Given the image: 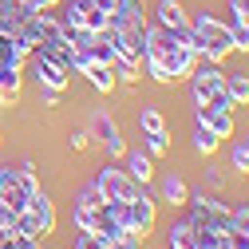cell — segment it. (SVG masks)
Wrapping results in <instances>:
<instances>
[{
  "mask_svg": "<svg viewBox=\"0 0 249 249\" xmlns=\"http://www.w3.org/2000/svg\"><path fill=\"white\" fill-rule=\"evenodd\" d=\"M107 210H111L115 226L123 233H135V237L146 241V233L154 230V198H146L142 190L135 198H127V202H107Z\"/></svg>",
  "mask_w": 249,
  "mask_h": 249,
  "instance_id": "obj_1",
  "label": "cell"
},
{
  "mask_svg": "<svg viewBox=\"0 0 249 249\" xmlns=\"http://www.w3.org/2000/svg\"><path fill=\"white\" fill-rule=\"evenodd\" d=\"M190 28L198 32L202 55L210 59V64H222V59H226V55L233 52V40H230V24H222V20H213L210 12L194 16V20H190Z\"/></svg>",
  "mask_w": 249,
  "mask_h": 249,
  "instance_id": "obj_2",
  "label": "cell"
},
{
  "mask_svg": "<svg viewBox=\"0 0 249 249\" xmlns=\"http://www.w3.org/2000/svg\"><path fill=\"white\" fill-rule=\"evenodd\" d=\"M194 103H213V107H233L230 95H226V71L217 64H198L194 68Z\"/></svg>",
  "mask_w": 249,
  "mask_h": 249,
  "instance_id": "obj_3",
  "label": "cell"
},
{
  "mask_svg": "<svg viewBox=\"0 0 249 249\" xmlns=\"http://www.w3.org/2000/svg\"><path fill=\"white\" fill-rule=\"evenodd\" d=\"M186 202H194V213H190V226H210L217 233H230L233 230V210L226 202H213L206 194H194V198H186Z\"/></svg>",
  "mask_w": 249,
  "mask_h": 249,
  "instance_id": "obj_4",
  "label": "cell"
},
{
  "mask_svg": "<svg viewBox=\"0 0 249 249\" xmlns=\"http://www.w3.org/2000/svg\"><path fill=\"white\" fill-rule=\"evenodd\" d=\"M95 186H99V194L107 198V202H127V198H135L142 186L127 174V170H119V166H103L99 174H95Z\"/></svg>",
  "mask_w": 249,
  "mask_h": 249,
  "instance_id": "obj_5",
  "label": "cell"
},
{
  "mask_svg": "<svg viewBox=\"0 0 249 249\" xmlns=\"http://www.w3.org/2000/svg\"><path fill=\"white\" fill-rule=\"evenodd\" d=\"M107 24H111V12L99 8L95 0H71L64 16V28H87V32H103Z\"/></svg>",
  "mask_w": 249,
  "mask_h": 249,
  "instance_id": "obj_6",
  "label": "cell"
},
{
  "mask_svg": "<svg viewBox=\"0 0 249 249\" xmlns=\"http://www.w3.org/2000/svg\"><path fill=\"white\" fill-rule=\"evenodd\" d=\"M0 206H8L12 213L28 210V190L20 182V170H12V166H0Z\"/></svg>",
  "mask_w": 249,
  "mask_h": 249,
  "instance_id": "obj_7",
  "label": "cell"
},
{
  "mask_svg": "<svg viewBox=\"0 0 249 249\" xmlns=\"http://www.w3.org/2000/svg\"><path fill=\"white\" fill-rule=\"evenodd\" d=\"M32 68H36V79H40V87L68 91V83H71V71H68V68L52 64V59H48V55H40V52H32Z\"/></svg>",
  "mask_w": 249,
  "mask_h": 249,
  "instance_id": "obj_8",
  "label": "cell"
},
{
  "mask_svg": "<svg viewBox=\"0 0 249 249\" xmlns=\"http://www.w3.org/2000/svg\"><path fill=\"white\" fill-rule=\"evenodd\" d=\"M198 123L217 135V139H230L233 135V107H213V103H198Z\"/></svg>",
  "mask_w": 249,
  "mask_h": 249,
  "instance_id": "obj_9",
  "label": "cell"
},
{
  "mask_svg": "<svg viewBox=\"0 0 249 249\" xmlns=\"http://www.w3.org/2000/svg\"><path fill=\"white\" fill-rule=\"evenodd\" d=\"M91 131H95V139L107 146V154H115V159H119V154H127V142H123V135H119V127H115V119L111 115H95V119H91Z\"/></svg>",
  "mask_w": 249,
  "mask_h": 249,
  "instance_id": "obj_10",
  "label": "cell"
},
{
  "mask_svg": "<svg viewBox=\"0 0 249 249\" xmlns=\"http://www.w3.org/2000/svg\"><path fill=\"white\" fill-rule=\"evenodd\" d=\"M83 75L91 79V87H95V91H103V95H111V91H115V83H119L115 68H111V64H103V59H91V64L83 68Z\"/></svg>",
  "mask_w": 249,
  "mask_h": 249,
  "instance_id": "obj_11",
  "label": "cell"
},
{
  "mask_svg": "<svg viewBox=\"0 0 249 249\" xmlns=\"http://www.w3.org/2000/svg\"><path fill=\"white\" fill-rule=\"evenodd\" d=\"M28 213H32L36 222L44 226V233H52V230H55V206H52V198H48L44 190L28 194Z\"/></svg>",
  "mask_w": 249,
  "mask_h": 249,
  "instance_id": "obj_12",
  "label": "cell"
},
{
  "mask_svg": "<svg viewBox=\"0 0 249 249\" xmlns=\"http://www.w3.org/2000/svg\"><path fill=\"white\" fill-rule=\"evenodd\" d=\"M20 99V68L0 64V107H12Z\"/></svg>",
  "mask_w": 249,
  "mask_h": 249,
  "instance_id": "obj_13",
  "label": "cell"
},
{
  "mask_svg": "<svg viewBox=\"0 0 249 249\" xmlns=\"http://www.w3.org/2000/svg\"><path fill=\"white\" fill-rule=\"evenodd\" d=\"M127 174H131L139 186H146V182L154 178V170H150V154H146V150H127Z\"/></svg>",
  "mask_w": 249,
  "mask_h": 249,
  "instance_id": "obj_14",
  "label": "cell"
},
{
  "mask_svg": "<svg viewBox=\"0 0 249 249\" xmlns=\"http://www.w3.org/2000/svg\"><path fill=\"white\" fill-rule=\"evenodd\" d=\"M226 95H230L233 107H249V75H245V71L226 75Z\"/></svg>",
  "mask_w": 249,
  "mask_h": 249,
  "instance_id": "obj_15",
  "label": "cell"
},
{
  "mask_svg": "<svg viewBox=\"0 0 249 249\" xmlns=\"http://www.w3.org/2000/svg\"><path fill=\"white\" fill-rule=\"evenodd\" d=\"M159 24L174 32V28H186V24H190V16L182 12L178 0H162V4H159Z\"/></svg>",
  "mask_w": 249,
  "mask_h": 249,
  "instance_id": "obj_16",
  "label": "cell"
},
{
  "mask_svg": "<svg viewBox=\"0 0 249 249\" xmlns=\"http://www.w3.org/2000/svg\"><path fill=\"white\" fill-rule=\"evenodd\" d=\"M186 198H190V190H186V182H182L178 174H170V178L162 182V202H170V206H182Z\"/></svg>",
  "mask_w": 249,
  "mask_h": 249,
  "instance_id": "obj_17",
  "label": "cell"
},
{
  "mask_svg": "<svg viewBox=\"0 0 249 249\" xmlns=\"http://www.w3.org/2000/svg\"><path fill=\"white\" fill-rule=\"evenodd\" d=\"M217 146H222V139H217L206 123H198V127H194V150H198V154H213Z\"/></svg>",
  "mask_w": 249,
  "mask_h": 249,
  "instance_id": "obj_18",
  "label": "cell"
},
{
  "mask_svg": "<svg viewBox=\"0 0 249 249\" xmlns=\"http://www.w3.org/2000/svg\"><path fill=\"white\" fill-rule=\"evenodd\" d=\"M170 249H198V245H194V226H190V222H178V226L170 230Z\"/></svg>",
  "mask_w": 249,
  "mask_h": 249,
  "instance_id": "obj_19",
  "label": "cell"
},
{
  "mask_svg": "<svg viewBox=\"0 0 249 249\" xmlns=\"http://www.w3.org/2000/svg\"><path fill=\"white\" fill-rule=\"evenodd\" d=\"M230 40H233V52H249V24L233 12V20H230Z\"/></svg>",
  "mask_w": 249,
  "mask_h": 249,
  "instance_id": "obj_20",
  "label": "cell"
},
{
  "mask_svg": "<svg viewBox=\"0 0 249 249\" xmlns=\"http://www.w3.org/2000/svg\"><path fill=\"white\" fill-rule=\"evenodd\" d=\"M103 202H107V198L99 194V186H95V182H91V186H83V190L75 194V210H99Z\"/></svg>",
  "mask_w": 249,
  "mask_h": 249,
  "instance_id": "obj_21",
  "label": "cell"
},
{
  "mask_svg": "<svg viewBox=\"0 0 249 249\" xmlns=\"http://www.w3.org/2000/svg\"><path fill=\"white\" fill-rule=\"evenodd\" d=\"M139 123H142V131H146V135L166 131V119H162V111H159V107H146V111L139 115Z\"/></svg>",
  "mask_w": 249,
  "mask_h": 249,
  "instance_id": "obj_22",
  "label": "cell"
},
{
  "mask_svg": "<svg viewBox=\"0 0 249 249\" xmlns=\"http://www.w3.org/2000/svg\"><path fill=\"white\" fill-rule=\"evenodd\" d=\"M146 154H150V159L166 154V131H159V135H146Z\"/></svg>",
  "mask_w": 249,
  "mask_h": 249,
  "instance_id": "obj_23",
  "label": "cell"
},
{
  "mask_svg": "<svg viewBox=\"0 0 249 249\" xmlns=\"http://www.w3.org/2000/svg\"><path fill=\"white\" fill-rule=\"evenodd\" d=\"M233 170H237V174H245V170H249V142L233 146Z\"/></svg>",
  "mask_w": 249,
  "mask_h": 249,
  "instance_id": "obj_24",
  "label": "cell"
},
{
  "mask_svg": "<svg viewBox=\"0 0 249 249\" xmlns=\"http://www.w3.org/2000/svg\"><path fill=\"white\" fill-rule=\"evenodd\" d=\"M75 249H111V245H103L95 233H83V230H79V237H75Z\"/></svg>",
  "mask_w": 249,
  "mask_h": 249,
  "instance_id": "obj_25",
  "label": "cell"
},
{
  "mask_svg": "<svg viewBox=\"0 0 249 249\" xmlns=\"http://www.w3.org/2000/svg\"><path fill=\"white\" fill-rule=\"evenodd\" d=\"M226 249H249V233L230 230V233H226Z\"/></svg>",
  "mask_w": 249,
  "mask_h": 249,
  "instance_id": "obj_26",
  "label": "cell"
},
{
  "mask_svg": "<svg viewBox=\"0 0 249 249\" xmlns=\"http://www.w3.org/2000/svg\"><path fill=\"white\" fill-rule=\"evenodd\" d=\"M111 249H142V237H135V233H119Z\"/></svg>",
  "mask_w": 249,
  "mask_h": 249,
  "instance_id": "obj_27",
  "label": "cell"
},
{
  "mask_svg": "<svg viewBox=\"0 0 249 249\" xmlns=\"http://www.w3.org/2000/svg\"><path fill=\"white\" fill-rule=\"evenodd\" d=\"M233 230L249 233V206H237V210H233Z\"/></svg>",
  "mask_w": 249,
  "mask_h": 249,
  "instance_id": "obj_28",
  "label": "cell"
},
{
  "mask_svg": "<svg viewBox=\"0 0 249 249\" xmlns=\"http://www.w3.org/2000/svg\"><path fill=\"white\" fill-rule=\"evenodd\" d=\"M24 4L32 8V12H52V8L59 4V0H24Z\"/></svg>",
  "mask_w": 249,
  "mask_h": 249,
  "instance_id": "obj_29",
  "label": "cell"
},
{
  "mask_svg": "<svg viewBox=\"0 0 249 249\" xmlns=\"http://www.w3.org/2000/svg\"><path fill=\"white\" fill-rule=\"evenodd\" d=\"M40 95H44V107H55V103H59V95H64V91H52V87H40Z\"/></svg>",
  "mask_w": 249,
  "mask_h": 249,
  "instance_id": "obj_30",
  "label": "cell"
},
{
  "mask_svg": "<svg viewBox=\"0 0 249 249\" xmlns=\"http://www.w3.org/2000/svg\"><path fill=\"white\" fill-rule=\"evenodd\" d=\"M87 139H91V135H83V131H75V135H71V150H83V146H87Z\"/></svg>",
  "mask_w": 249,
  "mask_h": 249,
  "instance_id": "obj_31",
  "label": "cell"
},
{
  "mask_svg": "<svg viewBox=\"0 0 249 249\" xmlns=\"http://www.w3.org/2000/svg\"><path fill=\"white\" fill-rule=\"evenodd\" d=\"M230 8H233L237 16H249V0H230Z\"/></svg>",
  "mask_w": 249,
  "mask_h": 249,
  "instance_id": "obj_32",
  "label": "cell"
},
{
  "mask_svg": "<svg viewBox=\"0 0 249 249\" xmlns=\"http://www.w3.org/2000/svg\"><path fill=\"white\" fill-rule=\"evenodd\" d=\"M95 4H99V8H107V12H115V8H119V0H95Z\"/></svg>",
  "mask_w": 249,
  "mask_h": 249,
  "instance_id": "obj_33",
  "label": "cell"
},
{
  "mask_svg": "<svg viewBox=\"0 0 249 249\" xmlns=\"http://www.w3.org/2000/svg\"><path fill=\"white\" fill-rule=\"evenodd\" d=\"M245 142H249V139H245Z\"/></svg>",
  "mask_w": 249,
  "mask_h": 249,
  "instance_id": "obj_34",
  "label": "cell"
}]
</instances>
